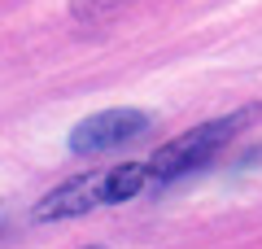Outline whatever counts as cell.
<instances>
[{
  "instance_id": "6da1fadb",
  "label": "cell",
  "mask_w": 262,
  "mask_h": 249,
  "mask_svg": "<svg viewBox=\"0 0 262 249\" xmlns=\"http://www.w3.org/2000/svg\"><path fill=\"white\" fill-rule=\"evenodd\" d=\"M258 118H262L258 105H245V110L227 114V118L201 122V127L184 131V136H175V140H166V144L153 153V162H149L153 179H179V175H188V171H196V166L214 162V157L223 153V149L232 144L249 122H258Z\"/></svg>"
},
{
  "instance_id": "7a4b0ae2",
  "label": "cell",
  "mask_w": 262,
  "mask_h": 249,
  "mask_svg": "<svg viewBox=\"0 0 262 249\" xmlns=\"http://www.w3.org/2000/svg\"><path fill=\"white\" fill-rule=\"evenodd\" d=\"M149 131V114L144 110H101L92 118H83L75 131H70V153L75 157H101V153H114V149L131 144Z\"/></svg>"
},
{
  "instance_id": "3957f363",
  "label": "cell",
  "mask_w": 262,
  "mask_h": 249,
  "mask_svg": "<svg viewBox=\"0 0 262 249\" xmlns=\"http://www.w3.org/2000/svg\"><path fill=\"white\" fill-rule=\"evenodd\" d=\"M96 205H110V171H88V175H75V179H66V184H57L31 210V219L35 223H61V219L96 210Z\"/></svg>"
},
{
  "instance_id": "277c9868",
  "label": "cell",
  "mask_w": 262,
  "mask_h": 249,
  "mask_svg": "<svg viewBox=\"0 0 262 249\" xmlns=\"http://www.w3.org/2000/svg\"><path fill=\"white\" fill-rule=\"evenodd\" d=\"M136 0H70V13H75L79 22H88V27H96V22H110L118 18L122 9H131Z\"/></svg>"
},
{
  "instance_id": "5b68a950",
  "label": "cell",
  "mask_w": 262,
  "mask_h": 249,
  "mask_svg": "<svg viewBox=\"0 0 262 249\" xmlns=\"http://www.w3.org/2000/svg\"><path fill=\"white\" fill-rule=\"evenodd\" d=\"M92 249H105V245H92Z\"/></svg>"
}]
</instances>
